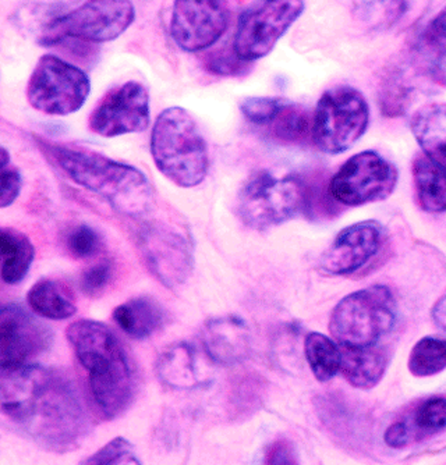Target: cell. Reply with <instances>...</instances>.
I'll return each instance as SVG.
<instances>
[{
  "label": "cell",
  "mask_w": 446,
  "mask_h": 465,
  "mask_svg": "<svg viewBox=\"0 0 446 465\" xmlns=\"http://www.w3.org/2000/svg\"><path fill=\"white\" fill-rule=\"evenodd\" d=\"M0 400L5 417L46 450H75L90 435L84 400L62 371L39 364L2 370Z\"/></svg>",
  "instance_id": "1"
},
{
  "label": "cell",
  "mask_w": 446,
  "mask_h": 465,
  "mask_svg": "<svg viewBox=\"0 0 446 465\" xmlns=\"http://www.w3.org/2000/svg\"><path fill=\"white\" fill-rule=\"evenodd\" d=\"M67 339L87 373L94 403L104 417L114 420L134 400L135 371L119 337L104 322L78 320L67 328Z\"/></svg>",
  "instance_id": "2"
},
{
  "label": "cell",
  "mask_w": 446,
  "mask_h": 465,
  "mask_svg": "<svg viewBox=\"0 0 446 465\" xmlns=\"http://www.w3.org/2000/svg\"><path fill=\"white\" fill-rule=\"evenodd\" d=\"M38 143L46 158L69 180L103 198L120 215L140 218L153 208V185L138 167L93 151L45 141Z\"/></svg>",
  "instance_id": "3"
},
{
  "label": "cell",
  "mask_w": 446,
  "mask_h": 465,
  "mask_svg": "<svg viewBox=\"0 0 446 465\" xmlns=\"http://www.w3.org/2000/svg\"><path fill=\"white\" fill-rule=\"evenodd\" d=\"M151 155L158 171L179 187H197L210 169L207 141L194 117L180 106L165 109L156 117Z\"/></svg>",
  "instance_id": "4"
},
{
  "label": "cell",
  "mask_w": 446,
  "mask_h": 465,
  "mask_svg": "<svg viewBox=\"0 0 446 465\" xmlns=\"http://www.w3.org/2000/svg\"><path fill=\"white\" fill-rule=\"evenodd\" d=\"M398 302L388 287L370 286L346 295L333 308L330 331L343 349L377 346L395 328Z\"/></svg>",
  "instance_id": "5"
},
{
  "label": "cell",
  "mask_w": 446,
  "mask_h": 465,
  "mask_svg": "<svg viewBox=\"0 0 446 465\" xmlns=\"http://www.w3.org/2000/svg\"><path fill=\"white\" fill-rule=\"evenodd\" d=\"M307 205V188L296 176L258 172L237 195V215L254 230L271 229L291 221Z\"/></svg>",
  "instance_id": "6"
},
{
  "label": "cell",
  "mask_w": 446,
  "mask_h": 465,
  "mask_svg": "<svg viewBox=\"0 0 446 465\" xmlns=\"http://www.w3.org/2000/svg\"><path fill=\"white\" fill-rule=\"evenodd\" d=\"M370 108L356 88L341 85L325 91L312 114V141L330 155L346 153L366 133Z\"/></svg>",
  "instance_id": "7"
},
{
  "label": "cell",
  "mask_w": 446,
  "mask_h": 465,
  "mask_svg": "<svg viewBox=\"0 0 446 465\" xmlns=\"http://www.w3.org/2000/svg\"><path fill=\"white\" fill-rule=\"evenodd\" d=\"M134 20V5L127 0L85 2L77 9L48 21L39 44L52 46L64 39L104 44L124 35Z\"/></svg>",
  "instance_id": "8"
},
{
  "label": "cell",
  "mask_w": 446,
  "mask_h": 465,
  "mask_svg": "<svg viewBox=\"0 0 446 465\" xmlns=\"http://www.w3.org/2000/svg\"><path fill=\"white\" fill-rule=\"evenodd\" d=\"M91 93L87 73L55 54H44L27 84V101L49 116H69L84 106Z\"/></svg>",
  "instance_id": "9"
},
{
  "label": "cell",
  "mask_w": 446,
  "mask_h": 465,
  "mask_svg": "<svg viewBox=\"0 0 446 465\" xmlns=\"http://www.w3.org/2000/svg\"><path fill=\"white\" fill-rule=\"evenodd\" d=\"M304 9L306 4L300 0L258 2L247 7L237 23L234 54L244 63L267 56Z\"/></svg>",
  "instance_id": "10"
},
{
  "label": "cell",
  "mask_w": 446,
  "mask_h": 465,
  "mask_svg": "<svg viewBox=\"0 0 446 465\" xmlns=\"http://www.w3.org/2000/svg\"><path fill=\"white\" fill-rule=\"evenodd\" d=\"M135 242L148 271L164 286L176 289L192 276L194 255L186 232L164 222H148L138 229Z\"/></svg>",
  "instance_id": "11"
},
{
  "label": "cell",
  "mask_w": 446,
  "mask_h": 465,
  "mask_svg": "<svg viewBox=\"0 0 446 465\" xmlns=\"http://www.w3.org/2000/svg\"><path fill=\"white\" fill-rule=\"evenodd\" d=\"M398 184V171L374 151H364L349 159L331 180L330 192L348 206L366 205L385 200Z\"/></svg>",
  "instance_id": "12"
},
{
  "label": "cell",
  "mask_w": 446,
  "mask_h": 465,
  "mask_svg": "<svg viewBox=\"0 0 446 465\" xmlns=\"http://www.w3.org/2000/svg\"><path fill=\"white\" fill-rule=\"evenodd\" d=\"M150 123V93L138 81H127L109 91L88 119L91 132L105 138L145 132Z\"/></svg>",
  "instance_id": "13"
},
{
  "label": "cell",
  "mask_w": 446,
  "mask_h": 465,
  "mask_svg": "<svg viewBox=\"0 0 446 465\" xmlns=\"http://www.w3.org/2000/svg\"><path fill=\"white\" fill-rule=\"evenodd\" d=\"M54 341L52 329L30 311L10 302L0 311V367L2 370L33 364Z\"/></svg>",
  "instance_id": "14"
},
{
  "label": "cell",
  "mask_w": 446,
  "mask_h": 465,
  "mask_svg": "<svg viewBox=\"0 0 446 465\" xmlns=\"http://www.w3.org/2000/svg\"><path fill=\"white\" fill-rule=\"evenodd\" d=\"M229 25V10L216 0H179L171 15V35L184 52L197 54L211 48Z\"/></svg>",
  "instance_id": "15"
},
{
  "label": "cell",
  "mask_w": 446,
  "mask_h": 465,
  "mask_svg": "<svg viewBox=\"0 0 446 465\" xmlns=\"http://www.w3.org/2000/svg\"><path fill=\"white\" fill-rule=\"evenodd\" d=\"M383 237L385 232L378 222H359L346 227L322 253L321 268L335 276L354 273L377 255Z\"/></svg>",
  "instance_id": "16"
},
{
  "label": "cell",
  "mask_w": 446,
  "mask_h": 465,
  "mask_svg": "<svg viewBox=\"0 0 446 465\" xmlns=\"http://www.w3.org/2000/svg\"><path fill=\"white\" fill-rule=\"evenodd\" d=\"M201 343L211 361L232 367L249 357L252 334L247 323L239 316H219L203 326Z\"/></svg>",
  "instance_id": "17"
},
{
  "label": "cell",
  "mask_w": 446,
  "mask_h": 465,
  "mask_svg": "<svg viewBox=\"0 0 446 465\" xmlns=\"http://www.w3.org/2000/svg\"><path fill=\"white\" fill-rule=\"evenodd\" d=\"M159 381L174 391H193L211 382L200 351L186 341L172 344L156 361Z\"/></svg>",
  "instance_id": "18"
},
{
  "label": "cell",
  "mask_w": 446,
  "mask_h": 465,
  "mask_svg": "<svg viewBox=\"0 0 446 465\" xmlns=\"http://www.w3.org/2000/svg\"><path fill=\"white\" fill-rule=\"evenodd\" d=\"M114 321L127 336L144 341L165 325L166 313L155 299L143 295L114 308Z\"/></svg>",
  "instance_id": "19"
},
{
  "label": "cell",
  "mask_w": 446,
  "mask_h": 465,
  "mask_svg": "<svg viewBox=\"0 0 446 465\" xmlns=\"http://www.w3.org/2000/svg\"><path fill=\"white\" fill-rule=\"evenodd\" d=\"M342 350L341 372L354 388L372 389L387 372L390 355L383 347Z\"/></svg>",
  "instance_id": "20"
},
{
  "label": "cell",
  "mask_w": 446,
  "mask_h": 465,
  "mask_svg": "<svg viewBox=\"0 0 446 465\" xmlns=\"http://www.w3.org/2000/svg\"><path fill=\"white\" fill-rule=\"evenodd\" d=\"M411 127L424 155L446 171V104L420 109L411 117Z\"/></svg>",
  "instance_id": "21"
},
{
  "label": "cell",
  "mask_w": 446,
  "mask_h": 465,
  "mask_svg": "<svg viewBox=\"0 0 446 465\" xmlns=\"http://www.w3.org/2000/svg\"><path fill=\"white\" fill-rule=\"evenodd\" d=\"M31 311L44 320H70L77 312L74 294L64 282L41 279L27 292Z\"/></svg>",
  "instance_id": "22"
},
{
  "label": "cell",
  "mask_w": 446,
  "mask_h": 465,
  "mask_svg": "<svg viewBox=\"0 0 446 465\" xmlns=\"http://www.w3.org/2000/svg\"><path fill=\"white\" fill-rule=\"evenodd\" d=\"M0 253L5 283L13 286L25 281L35 258V248L25 232L12 227L0 230Z\"/></svg>",
  "instance_id": "23"
},
{
  "label": "cell",
  "mask_w": 446,
  "mask_h": 465,
  "mask_svg": "<svg viewBox=\"0 0 446 465\" xmlns=\"http://www.w3.org/2000/svg\"><path fill=\"white\" fill-rule=\"evenodd\" d=\"M413 177L420 206L425 213H446L445 169L421 153L414 159Z\"/></svg>",
  "instance_id": "24"
},
{
  "label": "cell",
  "mask_w": 446,
  "mask_h": 465,
  "mask_svg": "<svg viewBox=\"0 0 446 465\" xmlns=\"http://www.w3.org/2000/svg\"><path fill=\"white\" fill-rule=\"evenodd\" d=\"M304 354L312 373L320 382H328L335 378L342 367V350L335 341L322 333L307 334Z\"/></svg>",
  "instance_id": "25"
},
{
  "label": "cell",
  "mask_w": 446,
  "mask_h": 465,
  "mask_svg": "<svg viewBox=\"0 0 446 465\" xmlns=\"http://www.w3.org/2000/svg\"><path fill=\"white\" fill-rule=\"evenodd\" d=\"M411 440L422 436L434 435L446 428V397L434 396L417 407L414 414L404 420Z\"/></svg>",
  "instance_id": "26"
},
{
  "label": "cell",
  "mask_w": 446,
  "mask_h": 465,
  "mask_svg": "<svg viewBox=\"0 0 446 465\" xmlns=\"http://www.w3.org/2000/svg\"><path fill=\"white\" fill-rule=\"evenodd\" d=\"M445 368L446 341L437 337H424L411 350L409 370L414 376H432Z\"/></svg>",
  "instance_id": "27"
},
{
  "label": "cell",
  "mask_w": 446,
  "mask_h": 465,
  "mask_svg": "<svg viewBox=\"0 0 446 465\" xmlns=\"http://www.w3.org/2000/svg\"><path fill=\"white\" fill-rule=\"evenodd\" d=\"M273 124L276 137L283 141H300L312 132V117L309 111L292 102Z\"/></svg>",
  "instance_id": "28"
},
{
  "label": "cell",
  "mask_w": 446,
  "mask_h": 465,
  "mask_svg": "<svg viewBox=\"0 0 446 465\" xmlns=\"http://www.w3.org/2000/svg\"><path fill=\"white\" fill-rule=\"evenodd\" d=\"M419 56L432 80L446 85V41L424 31L420 36Z\"/></svg>",
  "instance_id": "29"
},
{
  "label": "cell",
  "mask_w": 446,
  "mask_h": 465,
  "mask_svg": "<svg viewBox=\"0 0 446 465\" xmlns=\"http://www.w3.org/2000/svg\"><path fill=\"white\" fill-rule=\"evenodd\" d=\"M289 101L281 98H247L240 104L243 116L250 123L257 125H267L278 119L282 111L288 106Z\"/></svg>",
  "instance_id": "30"
},
{
  "label": "cell",
  "mask_w": 446,
  "mask_h": 465,
  "mask_svg": "<svg viewBox=\"0 0 446 465\" xmlns=\"http://www.w3.org/2000/svg\"><path fill=\"white\" fill-rule=\"evenodd\" d=\"M83 464L91 465H124L141 464L135 453L134 446L127 439L114 438V440L106 443L104 448L99 449L93 456L88 457Z\"/></svg>",
  "instance_id": "31"
},
{
  "label": "cell",
  "mask_w": 446,
  "mask_h": 465,
  "mask_svg": "<svg viewBox=\"0 0 446 465\" xmlns=\"http://www.w3.org/2000/svg\"><path fill=\"white\" fill-rule=\"evenodd\" d=\"M64 245L67 252L75 260H87L99 252L103 242L98 232L93 227L78 224L67 232Z\"/></svg>",
  "instance_id": "32"
},
{
  "label": "cell",
  "mask_w": 446,
  "mask_h": 465,
  "mask_svg": "<svg viewBox=\"0 0 446 465\" xmlns=\"http://www.w3.org/2000/svg\"><path fill=\"white\" fill-rule=\"evenodd\" d=\"M0 208L12 205L22 193L23 176L18 169L12 166L9 153L2 148L0 153Z\"/></svg>",
  "instance_id": "33"
},
{
  "label": "cell",
  "mask_w": 446,
  "mask_h": 465,
  "mask_svg": "<svg viewBox=\"0 0 446 465\" xmlns=\"http://www.w3.org/2000/svg\"><path fill=\"white\" fill-rule=\"evenodd\" d=\"M112 276H114V265L111 261H101L81 273V292L88 297H98L111 283Z\"/></svg>",
  "instance_id": "34"
},
{
  "label": "cell",
  "mask_w": 446,
  "mask_h": 465,
  "mask_svg": "<svg viewBox=\"0 0 446 465\" xmlns=\"http://www.w3.org/2000/svg\"><path fill=\"white\" fill-rule=\"evenodd\" d=\"M265 462L281 465L296 464V462H299L296 449L291 441L279 439V440L273 441L268 446L267 453H265Z\"/></svg>",
  "instance_id": "35"
},
{
  "label": "cell",
  "mask_w": 446,
  "mask_h": 465,
  "mask_svg": "<svg viewBox=\"0 0 446 465\" xmlns=\"http://www.w3.org/2000/svg\"><path fill=\"white\" fill-rule=\"evenodd\" d=\"M234 54V52H233ZM208 69L219 75H237L244 72L246 63L242 62L236 54H213L207 63Z\"/></svg>",
  "instance_id": "36"
},
{
  "label": "cell",
  "mask_w": 446,
  "mask_h": 465,
  "mask_svg": "<svg viewBox=\"0 0 446 465\" xmlns=\"http://www.w3.org/2000/svg\"><path fill=\"white\" fill-rule=\"evenodd\" d=\"M385 441L391 448H404L411 441V433H409L408 427L404 424V420L396 422L391 425L390 430L385 433Z\"/></svg>",
  "instance_id": "37"
},
{
  "label": "cell",
  "mask_w": 446,
  "mask_h": 465,
  "mask_svg": "<svg viewBox=\"0 0 446 465\" xmlns=\"http://www.w3.org/2000/svg\"><path fill=\"white\" fill-rule=\"evenodd\" d=\"M425 33L446 41V7L430 23L429 27L425 28Z\"/></svg>",
  "instance_id": "38"
},
{
  "label": "cell",
  "mask_w": 446,
  "mask_h": 465,
  "mask_svg": "<svg viewBox=\"0 0 446 465\" xmlns=\"http://www.w3.org/2000/svg\"><path fill=\"white\" fill-rule=\"evenodd\" d=\"M431 315L435 325L446 333V294L438 300L437 304L432 308Z\"/></svg>",
  "instance_id": "39"
}]
</instances>
